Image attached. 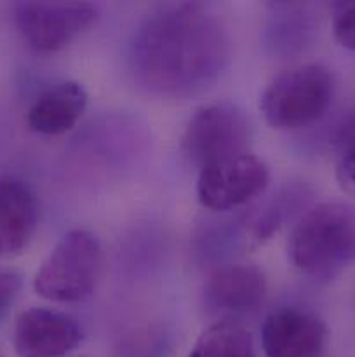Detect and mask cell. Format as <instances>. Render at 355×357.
I'll return each mask as SVG.
<instances>
[{
  "mask_svg": "<svg viewBox=\"0 0 355 357\" xmlns=\"http://www.w3.org/2000/svg\"><path fill=\"white\" fill-rule=\"evenodd\" d=\"M228 63V38L202 3L153 9L131 42L136 80L153 94L190 98L211 89Z\"/></svg>",
  "mask_w": 355,
  "mask_h": 357,
  "instance_id": "cell-1",
  "label": "cell"
},
{
  "mask_svg": "<svg viewBox=\"0 0 355 357\" xmlns=\"http://www.w3.org/2000/svg\"><path fill=\"white\" fill-rule=\"evenodd\" d=\"M289 257L301 274L329 281L355 264V206L327 201L301 216L289 237Z\"/></svg>",
  "mask_w": 355,
  "mask_h": 357,
  "instance_id": "cell-2",
  "label": "cell"
},
{
  "mask_svg": "<svg viewBox=\"0 0 355 357\" xmlns=\"http://www.w3.org/2000/svg\"><path fill=\"white\" fill-rule=\"evenodd\" d=\"M101 271V246L93 232L73 229L51 250L38 268L33 289L56 303H79L93 295Z\"/></svg>",
  "mask_w": 355,
  "mask_h": 357,
  "instance_id": "cell-3",
  "label": "cell"
},
{
  "mask_svg": "<svg viewBox=\"0 0 355 357\" xmlns=\"http://www.w3.org/2000/svg\"><path fill=\"white\" fill-rule=\"evenodd\" d=\"M333 93V73L319 63H306L278 73L261 94L260 108L271 128L298 129L326 114Z\"/></svg>",
  "mask_w": 355,
  "mask_h": 357,
  "instance_id": "cell-4",
  "label": "cell"
},
{
  "mask_svg": "<svg viewBox=\"0 0 355 357\" xmlns=\"http://www.w3.org/2000/svg\"><path fill=\"white\" fill-rule=\"evenodd\" d=\"M249 122L233 105L216 103L194 114L183 135V152L198 167L246 152Z\"/></svg>",
  "mask_w": 355,
  "mask_h": 357,
  "instance_id": "cell-5",
  "label": "cell"
},
{
  "mask_svg": "<svg viewBox=\"0 0 355 357\" xmlns=\"http://www.w3.org/2000/svg\"><path fill=\"white\" fill-rule=\"evenodd\" d=\"M97 7L89 2H19L14 21L28 45L54 52L75 40L96 21Z\"/></svg>",
  "mask_w": 355,
  "mask_h": 357,
  "instance_id": "cell-6",
  "label": "cell"
},
{
  "mask_svg": "<svg viewBox=\"0 0 355 357\" xmlns=\"http://www.w3.org/2000/svg\"><path fill=\"white\" fill-rule=\"evenodd\" d=\"M270 181L267 164L253 153H239L200 167L197 197L204 208L228 211L260 195Z\"/></svg>",
  "mask_w": 355,
  "mask_h": 357,
  "instance_id": "cell-7",
  "label": "cell"
},
{
  "mask_svg": "<svg viewBox=\"0 0 355 357\" xmlns=\"http://www.w3.org/2000/svg\"><path fill=\"white\" fill-rule=\"evenodd\" d=\"M327 330L308 310L284 307L268 314L261 328L265 357H324Z\"/></svg>",
  "mask_w": 355,
  "mask_h": 357,
  "instance_id": "cell-8",
  "label": "cell"
},
{
  "mask_svg": "<svg viewBox=\"0 0 355 357\" xmlns=\"http://www.w3.org/2000/svg\"><path fill=\"white\" fill-rule=\"evenodd\" d=\"M82 328L72 316L49 309H28L14 326L19 357H66L82 342Z\"/></svg>",
  "mask_w": 355,
  "mask_h": 357,
  "instance_id": "cell-9",
  "label": "cell"
},
{
  "mask_svg": "<svg viewBox=\"0 0 355 357\" xmlns=\"http://www.w3.org/2000/svg\"><path fill=\"white\" fill-rule=\"evenodd\" d=\"M267 295V279L261 268L233 264L218 268L204 286L205 307L221 316H244L261 305Z\"/></svg>",
  "mask_w": 355,
  "mask_h": 357,
  "instance_id": "cell-10",
  "label": "cell"
},
{
  "mask_svg": "<svg viewBox=\"0 0 355 357\" xmlns=\"http://www.w3.org/2000/svg\"><path fill=\"white\" fill-rule=\"evenodd\" d=\"M37 225L38 204L31 188L16 176L0 178V258L21 253Z\"/></svg>",
  "mask_w": 355,
  "mask_h": 357,
  "instance_id": "cell-11",
  "label": "cell"
},
{
  "mask_svg": "<svg viewBox=\"0 0 355 357\" xmlns=\"http://www.w3.org/2000/svg\"><path fill=\"white\" fill-rule=\"evenodd\" d=\"M87 93L82 84L66 80L45 89L26 115L30 129L38 135L56 136L75 128L86 112Z\"/></svg>",
  "mask_w": 355,
  "mask_h": 357,
  "instance_id": "cell-12",
  "label": "cell"
},
{
  "mask_svg": "<svg viewBox=\"0 0 355 357\" xmlns=\"http://www.w3.org/2000/svg\"><path fill=\"white\" fill-rule=\"evenodd\" d=\"M188 357H256V351L246 328L232 321H219L198 337Z\"/></svg>",
  "mask_w": 355,
  "mask_h": 357,
  "instance_id": "cell-13",
  "label": "cell"
},
{
  "mask_svg": "<svg viewBox=\"0 0 355 357\" xmlns=\"http://www.w3.org/2000/svg\"><path fill=\"white\" fill-rule=\"evenodd\" d=\"M333 33L341 47L355 52V0L334 3Z\"/></svg>",
  "mask_w": 355,
  "mask_h": 357,
  "instance_id": "cell-14",
  "label": "cell"
},
{
  "mask_svg": "<svg viewBox=\"0 0 355 357\" xmlns=\"http://www.w3.org/2000/svg\"><path fill=\"white\" fill-rule=\"evenodd\" d=\"M23 288V278L16 271L0 268V323L9 316Z\"/></svg>",
  "mask_w": 355,
  "mask_h": 357,
  "instance_id": "cell-15",
  "label": "cell"
},
{
  "mask_svg": "<svg viewBox=\"0 0 355 357\" xmlns=\"http://www.w3.org/2000/svg\"><path fill=\"white\" fill-rule=\"evenodd\" d=\"M336 178L340 187L347 194L355 197V139L347 146L343 155L340 157V162L336 167Z\"/></svg>",
  "mask_w": 355,
  "mask_h": 357,
  "instance_id": "cell-16",
  "label": "cell"
}]
</instances>
